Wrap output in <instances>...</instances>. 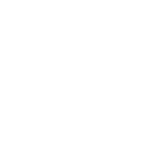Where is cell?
Returning a JSON list of instances; mask_svg holds the SVG:
<instances>
[]
</instances>
